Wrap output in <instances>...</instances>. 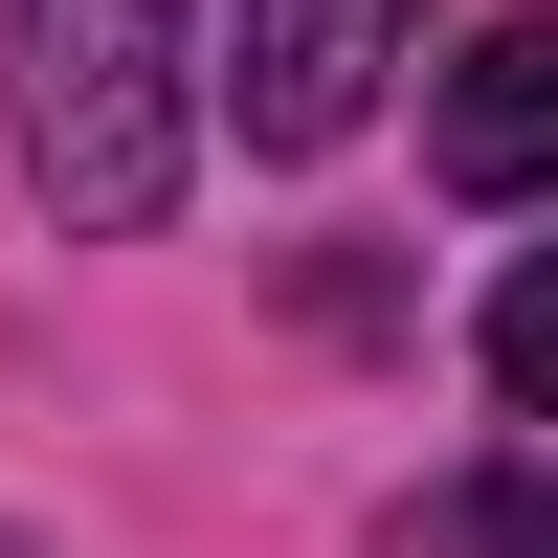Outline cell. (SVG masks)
I'll return each instance as SVG.
<instances>
[{"instance_id":"6da1fadb","label":"cell","mask_w":558,"mask_h":558,"mask_svg":"<svg viewBox=\"0 0 558 558\" xmlns=\"http://www.w3.org/2000/svg\"><path fill=\"white\" fill-rule=\"evenodd\" d=\"M0 112L68 246H157L202 179V0H0Z\"/></svg>"},{"instance_id":"7a4b0ae2","label":"cell","mask_w":558,"mask_h":558,"mask_svg":"<svg viewBox=\"0 0 558 558\" xmlns=\"http://www.w3.org/2000/svg\"><path fill=\"white\" fill-rule=\"evenodd\" d=\"M402 68V0H246V68H223V134L246 157H336Z\"/></svg>"},{"instance_id":"3957f363","label":"cell","mask_w":558,"mask_h":558,"mask_svg":"<svg viewBox=\"0 0 558 558\" xmlns=\"http://www.w3.org/2000/svg\"><path fill=\"white\" fill-rule=\"evenodd\" d=\"M425 179L447 202H558V0H514V23L425 89Z\"/></svg>"},{"instance_id":"277c9868","label":"cell","mask_w":558,"mask_h":558,"mask_svg":"<svg viewBox=\"0 0 558 558\" xmlns=\"http://www.w3.org/2000/svg\"><path fill=\"white\" fill-rule=\"evenodd\" d=\"M470 357H492V402H514V425H558V246H514V268H492Z\"/></svg>"},{"instance_id":"5b68a950","label":"cell","mask_w":558,"mask_h":558,"mask_svg":"<svg viewBox=\"0 0 558 558\" xmlns=\"http://www.w3.org/2000/svg\"><path fill=\"white\" fill-rule=\"evenodd\" d=\"M402 558H558V470H470V492H447Z\"/></svg>"}]
</instances>
